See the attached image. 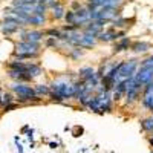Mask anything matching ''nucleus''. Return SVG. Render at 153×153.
<instances>
[{
	"mask_svg": "<svg viewBox=\"0 0 153 153\" xmlns=\"http://www.w3.org/2000/svg\"><path fill=\"white\" fill-rule=\"evenodd\" d=\"M26 74L31 75V78H37V76H40L43 74L42 71V66L38 65V63H28V68H26Z\"/></svg>",
	"mask_w": 153,
	"mask_h": 153,
	"instance_id": "10",
	"label": "nucleus"
},
{
	"mask_svg": "<svg viewBox=\"0 0 153 153\" xmlns=\"http://www.w3.org/2000/svg\"><path fill=\"white\" fill-rule=\"evenodd\" d=\"M46 46H49V48H51V46H54V48H55V46H57V42H55V38H48V42H46Z\"/></svg>",
	"mask_w": 153,
	"mask_h": 153,
	"instance_id": "22",
	"label": "nucleus"
},
{
	"mask_svg": "<svg viewBox=\"0 0 153 153\" xmlns=\"http://www.w3.org/2000/svg\"><path fill=\"white\" fill-rule=\"evenodd\" d=\"M129 46H130V40L129 38H123V40L117 42V45H115V48H113V52L118 54V52H121V51L129 49Z\"/></svg>",
	"mask_w": 153,
	"mask_h": 153,
	"instance_id": "15",
	"label": "nucleus"
},
{
	"mask_svg": "<svg viewBox=\"0 0 153 153\" xmlns=\"http://www.w3.org/2000/svg\"><path fill=\"white\" fill-rule=\"evenodd\" d=\"M9 89L12 92L17 95V101L19 104H28V103H40L42 98H38L35 95V91L34 87L29 86L28 83H19V81H14Z\"/></svg>",
	"mask_w": 153,
	"mask_h": 153,
	"instance_id": "1",
	"label": "nucleus"
},
{
	"mask_svg": "<svg viewBox=\"0 0 153 153\" xmlns=\"http://www.w3.org/2000/svg\"><path fill=\"white\" fill-rule=\"evenodd\" d=\"M123 35H124V32H118V31H113V29H106V31H101L97 35V40L109 43V42H113V40H120Z\"/></svg>",
	"mask_w": 153,
	"mask_h": 153,
	"instance_id": "9",
	"label": "nucleus"
},
{
	"mask_svg": "<svg viewBox=\"0 0 153 153\" xmlns=\"http://www.w3.org/2000/svg\"><path fill=\"white\" fill-rule=\"evenodd\" d=\"M48 22L46 16H40V14H34L28 19L26 25H31V26H42V25H45Z\"/></svg>",
	"mask_w": 153,
	"mask_h": 153,
	"instance_id": "11",
	"label": "nucleus"
},
{
	"mask_svg": "<svg viewBox=\"0 0 153 153\" xmlns=\"http://www.w3.org/2000/svg\"><path fill=\"white\" fill-rule=\"evenodd\" d=\"M14 98L11 97V94H5V92H0V107H6L8 104H11Z\"/></svg>",
	"mask_w": 153,
	"mask_h": 153,
	"instance_id": "18",
	"label": "nucleus"
},
{
	"mask_svg": "<svg viewBox=\"0 0 153 153\" xmlns=\"http://www.w3.org/2000/svg\"><path fill=\"white\" fill-rule=\"evenodd\" d=\"M34 91H35V95L40 98L42 95H45V97H49V94H51V87L48 86V84H35L34 86Z\"/></svg>",
	"mask_w": 153,
	"mask_h": 153,
	"instance_id": "13",
	"label": "nucleus"
},
{
	"mask_svg": "<svg viewBox=\"0 0 153 153\" xmlns=\"http://www.w3.org/2000/svg\"><path fill=\"white\" fill-rule=\"evenodd\" d=\"M149 49H150V45L146 43V42H136V43L132 45V51L135 54H144Z\"/></svg>",
	"mask_w": 153,
	"mask_h": 153,
	"instance_id": "12",
	"label": "nucleus"
},
{
	"mask_svg": "<svg viewBox=\"0 0 153 153\" xmlns=\"http://www.w3.org/2000/svg\"><path fill=\"white\" fill-rule=\"evenodd\" d=\"M133 80L141 86L150 84L153 81V69H150V68H138V71L133 75Z\"/></svg>",
	"mask_w": 153,
	"mask_h": 153,
	"instance_id": "6",
	"label": "nucleus"
},
{
	"mask_svg": "<svg viewBox=\"0 0 153 153\" xmlns=\"http://www.w3.org/2000/svg\"><path fill=\"white\" fill-rule=\"evenodd\" d=\"M45 37L43 31L38 29H23L20 31V38L22 42H29V43H40Z\"/></svg>",
	"mask_w": 153,
	"mask_h": 153,
	"instance_id": "7",
	"label": "nucleus"
},
{
	"mask_svg": "<svg viewBox=\"0 0 153 153\" xmlns=\"http://www.w3.org/2000/svg\"><path fill=\"white\" fill-rule=\"evenodd\" d=\"M72 11H76V9H80L81 8V5H80V2H76V0H74V2H72Z\"/></svg>",
	"mask_w": 153,
	"mask_h": 153,
	"instance_id": "23",
	"label": "nucleus"
},
{
	"mask_svg": "<svg viewBox=\"0 0 153 153\" xmlns=\"http://www.w3.org/2000/svg\"><path fill=\"white\" fill-rule=\"evenodd\" d=\"M16 107H17V103H11V104H8L6 107H3V112H9V110L16 109Z\"/></svg>",
	"mask_w": 153,
	"mask_h": 153,
	"instance_id": "21",
	"label": "nucleus"
},
{
	"mask_svg": "<svg viewBox=\"0 0 153 153\" xmlns=\"http://www.w3.org/2000/svg\"><path fill=\"white\" fill-rule=\"evenodd\" d=\"M138 68H139V61H138L136 58L129 60V61H120L117 75H115V80H117V83L126 81V80H129V78H133V75H135V72L138 71Z\"/></svg>",
	"mask_w": 153,
	"mask_h": 153,
	"instance_id": "3",
	"label": "nucleus"
},
{
	"mask_svg": "<svg viewBox=\"0 0 153 153\" xmlns=\"http://www.w3.org/2000/svg\"><path fill=\"white\" fill-rule=\"evenodd\" d=\"M49 87H51V92L58 94L63 98V101L74 98V81H71L66 75L55 78L52 83L49 84Z\"/></svg>",
	"mask_w": 153,
	"mask_h": 153,
	"instance_id": "2",
	"label": "nucleus"
},
{
	"mask_svg": "<svg viewBox=\"0 0 153 153\" xmlns=\"http://www.w3.org/2000/svg\"><path fill=\"white\" fill-rule=\"evenodd\" d=\"M141 129L144 132H147V133H152L153 132V115H152V117H149V118H144L141 121Z\"/></svg>",
	"mask_w": 153,
	"mask_h": 153,
	"instance_id": "17",
	"label": "nucleus"
},
{
	"mask_svg": "<svg viewBox=\"0 0 153 153\" xmlns=\"http://www.w3.org/2000/svg\"><path fill=\"white\" fill-rule=\"evenodd\" d=\"M98 112H110L112 110V94L107 91H103L95 95Z\"/></svg>",
	"mask_w": 153,
	"mask_h": 153,
	"instance_id": "5",
	"label": "nucleus"
},
{
	"mask_svg": "<svg viewBox=\"0 0 153 153\" xmlns=\"http://www.w3.org/2000/svg\"><path fill=\"white\" fill-rule=\"evenodd\" d=\"M141 104L147 109V110H150V112H153V81L150 83V84H147V86H144V89H143V94H141Z\"/></svg>",
	"mask_w": 153,
	"mask_h": 153,
	"instance_id": "8",
	"label": "nucleus"
},
{
	"mask_svg": "<svg viewBox=\"0 0 153 153\" xmlns=\"http://www.w3.org/2000/svg\"><path fill=\"white\" fill-rule=\"evenodd\" d=\"M83 52H84V51H83L81 48H74V49H71L69 55H71L74 60H76V58H80V57L83 55Z\"/></svg>",
	"mask_w": 153,
	"mask_h": 153,
	"instance_id": "19",
	"label": "nucleus"
},
{
	"mask_svg": "<svg viewBox=\"0 0 153 153\" xmlns=\"http://www.w3.org/2000/svg\"><path fill=\"white\" fill-rule=\"evenodd\" d=\"M51 11H52V12H51V16H52V19H54V20L65 19L66 11H65V8H63V5H60V6H55V8H52Z\"/></svg>",
	"mask_w": 153,
	"mask_h": 153,
	"instance_id": "16",
	"label": "nucleus"
},
{
	"mask_svg": "<svg viewBox=\"0 0 153 153\" xmlns=\"http://www.w3.org/2000/svg\"><path fill=\"white\" fill-rule=\"evenodd\" d=\"M40 43H29V42H20L16 45V54H26V55H35L38 57L42 52Z\"/></svg>",
	"mask_w": 153,
	"mask_h": 153,
	"instance_id": "4",
	"label": "nucleus"
},
{
	"mask_svg": "<svg viewBox=\"0 0 153 153\" xmlns=\"http://www.w3.org/2000/svg\"><path fill=\"white\" fill-rule=\"evenodd\" d=\"M95 74H97V71H95V69H92V68H81V69L78 71V75H80L81 81L92 78V76H94Z\"/></svg>",
	"mask_w": 153,
	"mask_h": 153,
	"instance_id": "14",
	"label": "nucleus"
},
{
	"mask_svg": "<svg viewBox=\"0 0 153 153\" xmlns=\"http://www.w3.org/2000/svg\"><path fill=\"white\" fill-rule=\"evenodd\" d=\"M51 147H52V149H57V143H51Z\"/></svg>",
	"mask_w": 153,
	"mask_h": 153,
	"instance_id": "24",
	"label": "nucleus"
},
{
	"mask_svg": "<svg viewBox=\"0 0 153 153\" xmlns=\"http://www.w3.org/2000/svg\"><path fill=\"white\" fill-rule=\"evenodd\" d=\"M65 20L68 25H75V12L74 11H68L65 14Z\"/></svg>",
	"mask_w": 153,
	"mask_h": 153,
	"instance_id": "20",
	"label": "nucleus"
}]
</instances>
